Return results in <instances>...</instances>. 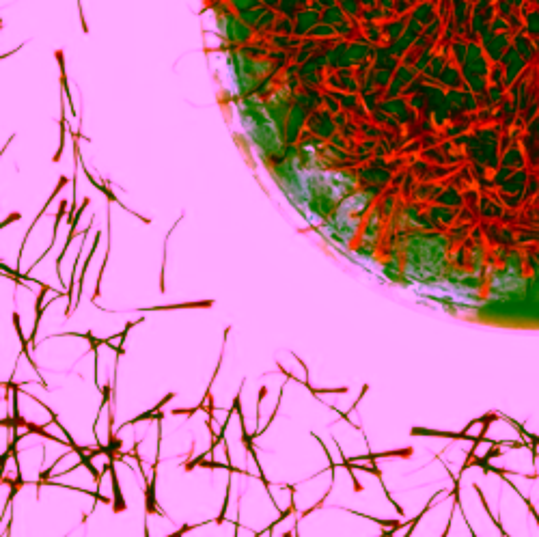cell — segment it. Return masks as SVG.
Here are the masks:
<instances>
[{
	"instance_id": "1",
	"label": "cell",
	"mask_w": 539,
	"mask_h": 537,
	"mask_svg": "<svg viewBox=\"0 0 539 537\" xmlns=\"http://www.w3.org/2000/svg\"><path fill=\"white\" fill-rule=\"evenodd\" d=\"M153 473L151 477L145 481V516L149 518V516H162V518H166V513L162 511V507L158 505V500H156V483H158V468H160V464L153 462Z\"/></svg>"
},
{
	"instance_id": "2",
	"label": "cell",
	"mask_w": 539,
	"mask_h": 537,
	"mask_svg": "<svg viewBox=\"0 0 539 537\" xmlns=\"http://www.w3.org/2000/svg\"><path fill=\"white\" fill-rule=\"evenodd\" d=\"M115 457H108V473H110V481H112V511L115 513H123L127 509L125 505V498L121 494V483H119V477H117V468H115Z\"/></svg>"
},
{
	"instance_id": "3",
	"label": "cell",
	"mask_w": 539,
	"mask_h": 537,
	"mask_svg": "<svg viewBox=\"0 0 539 537\" xmlns=\"http://www.w3.org/2000/svg\"><path fill=\"white\" fill-rule=\"evenodd\" d=\"M412 455V447H406V449H397V451H380V453H367V455H358V457H349V462H375L380 457H410Z\"/></svg>"
},
{
	"instance_id": "4",
	"label": "cell",
	"mask_w": 539,
	"mask_h": 537,
	"mask_svg": "<svg viewBox=\"0 0 539 537\" xmlns=\"http://www.w3.org/2000/svg\"><path fill=\"white\" fill-rule=\"evenodd\" d=\"M175 397V393H168L166 397H162V401H160V404H156L153 406L151 410H147V412H143V414H138V416H134V418H129V421H125L121 425V429H125V427H132V425H136V423H140V421H149V418H156V412H160L164 408V406L168 404L170 399Z\"/></svg>"
},
{
	"instance_id": "5",
	"label": "cell",
	"mask_w": 539,
	"mask_h": 537,
	"mask_svg": "<svg viewBox=\"0 0 539 537\" xmlns=\"http://www.w3.org/2000/svg\"><path fill=\"white\" fill-rule=\"evenodd\" d=\"M214 306V300H203V302H183V304H168V306H151V309H136V311H168V309H209Z\"/></svg>"
},
{
	"instance_id": "6",
	"label": "cell",
	"mask_w": 539,
	"mask_h": 537,
	"mask_svg": "<svg viewBox=\"0 0 539 537\" xmlns=\"http://www.w3.org/2000/svg\"><path fill=\"white\" fill-rule=\"evenodd\" d=\"M442 492H444V490H438V492L434 494V496H431V498L427 500V505H425V507H423V511H420V513H418V516H416V518H412V522H410V527H408V533H406L404 537H412V535H414V529H416V527H418V522H420V518H423V516H425V513H427V511L431 509V505H434V503H438V500H436V498H438V496H440V494H442Z\"/></svg>"
},
{
	"instance_id": "7",
	"label": "cell",
	"mask_w": 539,
	"mask_h": 537,
	"mask_svg": "<svg viewBox=\"0 0 539 537\" xmlns=\"http://www.w3.org/2000/svg\"><path fill=\"white\" fill-rule=\"evenodd\" d=\"M229 500H231V477L227 481V492H224V503H222V509L218 513V518H214L216 524H224L227 522V509H229Z\"/></svg>"
},
{
	"instance_id": "8",
	"label": "cell",
	"mask_w": 539,
	"mask_h": 537,
	"mask_svg": "<svg viewBox=\"0 0 539 537\" xmlns=\"http://www.w3.org/2000/svg\"><path fill=\"white\" fill-rule=\"evenodd\" d=\"M265 395H268V386H261L259 388V395H257V414H254L257 425H259V421H261V401L265 399Z\"/></svg>"
},
{
	"instance_id": "9",
	"label": "cell",
	"mask_w": 539,
	"mask_h": 537,
	"mask_svg": "<svg viewBox=\"0 0 539 537\" xmlns=\"http://www.w3.org/2000/svg\"><path fill=\"white\" fill-rule=\"evenodd\" d=\"M63 149H65V117H61V147H58L56 156L52 158V162H58V160H61V156H63Z\"/></svg>"
},
{
	"instance_id": "10",
	"label": "cell",
	"mask_w": 539,
	"mask_h": 537,
	"mask_svg": "<svg viewBox=\"0 0 539 537\" xmlns=\"http://www.w3.org/2000/svg\"><path fill=\"white\" fill-rule=\"evenodd\" d=\"M455 509H457V505L453 503V507H451V516H449V522H447V527H444V531H442V535H440V537H447V535H449V529H451V522H453V513H455Z\"/></svg>"
},
{
	"instance_id": "11",
	"label": "cell",
	"mask_w": 539,
	"mask_h": 537,
	"mask_svg": "<svg viewBox=\"0 0 539 537\" xmlns=\"http://www.w3.org/2000/svg\"><path fill=\"white\" fill-rule=\"evenodd\" d=\"M143 531H145V537H151V533H149V524H147V518L143 520Z\"/></svg>"
},
{
	"instance_id": "12",
	"label": "cell",
	"mask_w": 539,
	"mask_h": 537,
	"mask_svg": "<svg viewBox=\"0 0 539 537\" xmlns=\"http://www.w3.org/2000/svg\"><path fill=\"white\" fill-rule=\"evenodd\" d=\"M0 388H4V382H0Z\"/></svg>"
}]
</instances>
